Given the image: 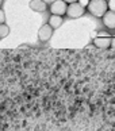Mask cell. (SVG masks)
Returning a JSON list of instances; mask_svg holds the SVG:
<instances>
[{
  "instance_id": "6da1fadb",
  "label": "cell",
  "mask_w": 115,
  "mask_h": 131,
  "mask_svg": "<svg viewBox=\"0 0 115 131\" xmlns=\"http://www.w3.org/2000/svg\"><path fill=\"white\" fill-rule=\"evenodd\" d=\"M87 8H88V11L96 18H102L108 9L106 0H89Z\"/></svg>"
},
{
  "instance_id": "7a4b0ae2",
  "label": "cell",
  "mask_w": 115,
  "mask_h": 131,
  "mask_svg": "<svg viewBox=\"0 0 115 131\" xmlns=\"http://www.w3.org/2000/svg\"><path fill=\"white\" fill-rule=\"evenodd\" d=\"M84 12H85V8L81 7L77 2L68 4V8H66V15L72 19H77L80 16H83Z\"/></svg>"
},
{
  "instance_id": "3957f363",
  "label": "cell",
  "mask_w": 115,
  "mask_h": 131,
  "mask_svg": "<svg viewBox=\"0 0 115 131\" xmlns=\"http://www.w3.org/2000/svg\"><path fill=\"white\" fill-rule=\"evenodd\" d=\"M66 8H68V4H66L64 0H56V2H53L50 6V12H51V15L62 16L66 14Z\"/></svg>"
},
{
  "instance_id": "277c9868",
  "label": "cell",
  "mask_w": 115,
  "mask_h": 131,
  "mask_svg": "<svg viewBox=\"0 0 115 131\" xmlns=\"http://www.w3.org/2000/svg\"><path fill=\"white\" fill-rule=\"evenodd\" d=\"M53 35V28L51 26L47 23V25H44L39 30H38V38H39L41 42H47Z\"/></svg>"
},
{
  "instance_id": "5b68a950",
  "label": "cell",
  "mask_w": 115,
  "mask_h": 131,
  "mask_svg": "<svg viewBox=\"0 0 115 131\" xmlns=\"http://www.w3.org/2000/svg\"><path fill=\"white\" fill-rule=\"evenodd\" d=\"M93 45L99 49H107L111 46V37L110 35H102V37H95L93 38Z\"/></svg>"
},
{
  "instance_id": "8992f818",
  "label": "cell",
  "mask_w": 115,
  "mask_h": 131,
  "mask_svg": "<svg viewBox=\"0 0 115 131\" xmlns=\"http://www.w3.org/2000/svg\"><path fill=\"white\" fill-rule=\"evenodd\" d=\"M102 18H103V25L107 28H110V30H114L115 28V12L114 11H107Z\"/></svg>"
},
{
  "instance_id": "52a82bcc",
  "label": "cell",
  "mask_w": 115,
  "mask_h": 131,
  "mask_svg": "<svg viewBox=\"0 0 115 131\" xmlns=\"http://www.w3.org/2000/svg\"><path fill=\"white\" fill-rule=\"evenodd\" d=\"M30 8L35 12H44V11H46L47 4H46V2H44V0H31L30 2Z\"/></svg>"
},
{
  "instance_id": "ba28073f",
  "label": "cell",
  "mask_w": 115,
  "mask_h": 131,
  "mask_svg": "<svg viewBox=\"0 0 115 131\" xmlns=\"http://www.w3.org/2000/svg\"><path fill=\"white\" fill-rule=\"evenodd\" d=\"M49 25L51 26V28H58L61 25H62V16L60 15H51L49 18Z\"/></svg>"
},
{
  "instance_id": "9c48e42d",
  "label": "cell",
  "mask_w": 115,
  "mask_h": 131,
  "mask_svg": "<svg viewBox=\"0 0 115 131\" xmlns=\"http://www.w3.org/2000/svg\"><path fill=\"white\" fill-rule=\"evenodd\" d=\"M8 34H9V27L7 25H4V23H2V25H0V39H2V38H6Z\"/></svg>"
},
{
  "instance_id": "30bf717a",
  "label": "cell",
  "mask_w": 115,
  "mask_h": 131,
  "mask_svg": "<svg viewBox=\"0 0 115 131\" xmlns=\"http://www.w3.org/2000/svg\"><path fill=\"white\" fill-rule=\"evenodd\" d=\"M107 8L110 9V11H114V12H115V0H108Z\"/></svg>"
},
{
  "instance_id": "8fae6325",
  "label": "cell",
  "mask_w": 115,
  "mask_h": 131,
  "mask_svg": "<svg viewBox=\"0 0 115 131\" xmlns=\"http://www.w3.org/2000/svg\"><path fill=\"white\" fill-rule=\"evenodd\" d=\"M4 22H6V14H4V11L0 8V25L4 23Z\"/></svg>"
},
{
  "instance_id": "7c38bea8",
  "label": "cell",
  "mask_w": 115,
  "mask_h": 131,
  "mask_svg": "<svg viewBox=\"0 0 115 131\" xmlns=\"http://www.w3.org/2000/svg\"><path fill=\"white\" fill-rule=\"evenodd\" d=\"M77 3L80 4V6H81V7H84V8H85V7H87V6H88V3H89V0H77Z\"/></svg>"
},
{
  "instance_id": "4fadbf2b",
  "label": "cell",
  "mask_w": 115,
  "mask_h": 131,
  "mask_svg": "<svg viewBox=\"0 0 115 131\" xmlns=\"http://www.w3.org/2000/svg\"><path fill=\"white\" fill-rule=\"evenodd\" d=\"M111 47H114V49H115V37L111 38Z\"/></svg>"
},
{
  "instance_id": "5bb4252c",
  "label": "cell",
  "mask_w": 115,
  "mask_h": 131,
  "mask_svg": "<svg viewBox=\"0 0 115 131\" xmlns=\"http://www.w3.org/2000/svg\"><path fill=\"white\" fill-rule=\"evenodd\" d=\"M64 2H65L66 4H70V3H76L77 0H64Z\"/></svg>"
},
{
  "instance_id": "9a60e30c",
  "label": "cell",
  "mask_w": 115,
  "mask_h": 131,
  "mask_svg": "<svg viewBox=\"0 0 115 131\" xmlns=\"http://www.w3.org/2000/svg\"><path fill=\"white\" fill-rule=\"evenodd\" d=\"M2 4H3V0H0V6H2Z\"/></svg>"
}]
</instances>
